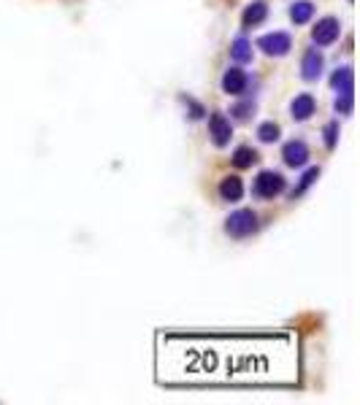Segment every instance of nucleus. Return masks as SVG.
Instances as JSON below:
<instances>
[{
  "mask_svg": "<svg viewBox=\"0 0 360 405\" xmlns=\"http://www.w3.org/2000/svg\"><path fill=\"white\" fill-rule=\"evenodd\" d=\"M330 87H333L336 92H352V68H350V65L339 68V70L330 76Z\"/></svg>",
  "mask_w": 360,
  "mask_h": 405,
  "instance_id": "4468645a",
  "label": "nucleus"
},
{
  "mask_svg": "<svg viewBox=\"0 0 360 405\" xmlns=\"http://www.w3.org/2000/svg\"><path fill=\"white\" fill-rule=\"evenodd\" d=\"M265 17H268V6H265L263 0H255V3H249V6L244 8L241 25H244V28H255V25H260Z\"/></svg>",
  "mask_w": 360,
  "mask_h": 405,
  "instance_id": "9b49d317",
  "label": "nucleus"
},
{
  "mask_svg": "<svg viewBox=\"0 0 360 405\" xmlns=\"http://www.w3.org/2000/svg\"><path fill=\"white\" fill-rule=\"evenodd\" d=\"M317 179H320V168H309V170L303 173V179H301V184L293 189V197H295V195H303L306 189H309L312 184H314V181H317Z\"/></svg>",
  "mask_w": 360,
  "mask_h": 405,
  "instance_id": "a211bd4d",
  "label": "nucleus"
},
{
  "mask_svg": "<svg viewBox=\"0 0 360 405\" xmlns=\"http://www.w3.org/2000/svg\"><path fill=\"white\" fill-rule=\"evenodd\" d=\"M249 111H252V106H249V103H247V106H236V108H233V114H236L238 119H247V117H249Z\"/></svg>",
  "mask_w": 360,
  "mask_h": 405,
  "instance_id": "412c9836",
  "label": "nucleus"
},
{
  "mask_svg": "<svg viewBox=\"0 0 360 405\" xmlns=\"http://www.w3.org/2000/svg\"><path fill=\"white\" fill-rule=\"evenodd\" d=\"M282 157H285V162L290 168H303L309 162V146L303 141H290V144H285Z\"/></svg>",
  "mask_w": 360,
  "mask_h": 405,
  "instance_id": "6e6552de",
  "label": "nucleus"
},
{
  "mask_svg": "<svg viewBox=\"0 0 360 405\" xmlns=\"http://www.w3.org/2000/svg\"><path fill=\"white\" fill-rule=\"evenodd\" d=\"M209 135H211V144L214 146H228L230 138H233V127H230L228 117L225 114H211L209 119Z\"/></svg>",
  "mask_w": 360,
  "mask_h": 405,
  "instance_id": "39448f33",
  "label": "nucleus"
},
{
  "mask_svg": "<svg viewBox=\"0 0 360 405\" xmlns=\"http://www.w3.org/2000/svg\"><path fill=\"white\" fill-rule=\"evenodd\" d=\"M258 138H260L263 144L279 141V125H276V122H263V125L258 127Z\"/></svg>",
  "mask_w": 360,
  "mask_h": 405,
  "instance_id": "f3484780",
  "label": "nucleus"
},
{
  "mask_svg": "<svg viewBox=\"0 0 360 405\" xmlns=\"http://www.w3.org/2000/svg\"><path fill=\"white\" fill-rule=\"evenodd\" d=\"M258 162V152L255 149H249V146H238L236 149V155H233V165L236 168H252Z\"/></svg>",
  "mask_w": 360,
  "mask_h": 405,
  "instance_id": "dca6fc26",
  "label": "nucleus"
},
{
  "mask_svg": "<svg viewBox=\"0 0 360 405\" xmlns=\"http://www.w3.org/2000/svg\"><path fill=\"white\" fill-rule=\"evenodd\" d=\"M285 192V176L276 170H260L255 179V195L263 200H274L276 195Z\"/></svg>",
  "mask_w": 360,
  "mask_h": 405,
  "instance_id": "7ed1b4c3",
  "label": "nucleus"
},
{
  "mask_svg": "<svg viewBox=\"0 0 360 405\" xmlns=\"http://www.w3.org/2000/svg\"><path fill=\"white\" fill-rule=\"evenodd\" d=\"M230 55H233L236 63H249V60H252V43H249L244 35H238V38L230 43Z\"/></svg>",
  "mask_w": 360,
  "mask_h": 405,
  "instance_id": "2eb2a0df",
  "label": "nucleus"
},
{
  "mask_svg": "<svg viewBox=\"0 0 360 405\" xmlns=\"http://www.w3.org/2000/svg\"><path fill=\"white\" fill-rule=\"evenodd\" d=\"M339 35H341V25H339V19L325 17V19H320V22H317V28L312 30V41H314L317 46H330Z\"/></svg>",
  "mask_w": 360,
  "mask_h": 405,
  "instance_id": "423d86ee",
  "label": "nucleus"
},
{
  "mask_svg": "<svg viewBox=\"0 0 360 405\" xmlns=\"http://www.w3.org/2000/svg\"><path fill=\"white\" fill-rule=\"evenodd\" d=\"M158 378L184 384H293V335H160Z\"/></svg>",
  "mask_w": 360,
  "mask_h": 405,
  "instance_id": "f257e3e1",
  "label": "nucleus"
},
{
  "mask_svg": "<svg viewBox=\"0 0 360 405\" xmlns=\"http://www.w3.org/2000/svg\"><path fill=\"white\" fill-rule=\"evenodd\" d=\"M312 17H314V3L312 0H298V3L290 6V19L295 25H306Z\"/></svg>",
  "mask_w": 360,
  "mask_h": 405,
  "instance_id": "ddd939ff",
  "label": "nucleus"
},
{
  "mask_svg": "<svg viewBox=\"0 0 360 405\" xmlns=\"http://www.w3.org/2000/svg\"><path fill=\"white\" fill-rule=\"evenodd\" d=\"M220 197L228 200V203L241 200V197H244V184H241V179H238V176H225V179L220 181Z\"/></svg>",
  "mask_w": 360,
  "mask_h": 405,
  "instance_id": "f8f14e48",
  "label": "nucleus"
},
{
  "mask_svg": "<svg viewBox=\"0 0 360 405\" xmlns=\"http://www.w3.org/2000/svg\"><path fill=\"white\" fill-rule=\"evenodd\" d=\"M247 90V73L241 68H228L222 76V92L225 95H244Z\"/></svg>",
  "mask_w": 360,
  "mask_h": 405,
  "instance_id": "9d476101",
  "label": "nucleus"
},
{
  "mask_svg": "<svg viewBox=\"0 0 360 405\" xmlns=\"http://www.w3.org/2000/svg\"><path fill=\"white\" fill-rule=\"evenodd\" d=\"M225 233L233 238H247L252 233H258V214L249 211V208H241V211H233L225 219Z\"/></svg>",
  "mask_w": 360,
  "mask_h": 405,
  "instance_id": "f03ea898",
  "label": "nucleus"
},
{
  "mask_svg": "<svg viewBox=\"0 0 360 405\" xmlns=\"http://www.w3.org/2000/svg\"><path fill=\"white\" fill-rule=\"evenodd\" d=\"M258 46L268 57H285L293 49V38L287 32H268V35H260Z\"/></svg>",
  "mask_w": 360,
  "mask_h": 405,
  "instance_id": "20e7f679",
  "label": "nucleus"
},
{
  "mask_svg": "<svg viewBox=\"0 0 360 405\" xmlns=\"http://www.w3.org/2000/svg\"><path fill=\"white\" fill-rule=\"evenodd\" d=\"M336 111L339 114H352V92H339V97H336Z\"/></svg>",
  "mask_w": 360,
  "mask_h": 405,
  "instance_id": "6ab92c4d",
  "label": "nucleus"
},
{
  "mask_svg": "<svg viewBox=\"0 0 360 405\" xmlns=\"http://www.w3.org/2000/svg\"><path fill=\"white\" fill-rule=\"evenodd\" d=\"M317 111V103H314V97L309 92L298 95L293 103H290V114H293L295 122H306V119H312V114Z\"/></svg>",
  "mask_w": 360,
  "mask_h": 405,
  "instance_id": "1a4fd4ad",
  "label": "nucleus"
},
{
  "mask_svg": "<svg viewBox=\"0 0 360 405\" xmlns=\"http://www.w3.org/2000/svg\"><path fill=\"white\" fill-rule=\"evenodd\" d=\"M336 141H339V122H330V125H325V146L333 149Z\"/></svg>",
  "mask_w": 360,
  "mask_h": 405,
  "instance_id": "aec40b11",
  "label": "nucleus"
},
{
  "mask_svg": "<svg viewBox=\"0 0 360 405\" xmlns=\"http://www.w3.org/2000/svg\"><path fill=\"white\" fill-rule=\"evenodd\" d=\"M323 55L317 52V49H309L306 55H303V63H301V76L306 79V81H317L320 76H323Z\"/></svg>",
  "mask_w": 360,
  "mask_h": 405,
  "instance_id": "0eeeda50",
  "label": "nucleus"
}]
</instances>
